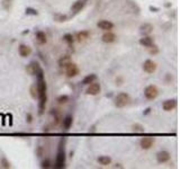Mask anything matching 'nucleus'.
Masks as SVG:
<instances>
[{
    "mask_svg": "<svg viewBox=\"0 0 180 169\" xmlns=\"http://www.w3.org/2000/svg\"><path fill=\"white\" fill-rule=\"evenodd\" d=\"M153 25L150 24V23H144L140 26V33L142 35H150L151 33L153 32Z\"/></svg>",
    "mask_w": 180,
    "mask_h": 169,
    "instance_id": "nucleus-12",
    "label": "nucleus"
},
{
    "mask_svg": "<svg viewBox=\"0 0 180 169\" xmlns=\"http://www.w3.org/2000/svg\"><path fill=\"white\" fill-rule=\"evenodd\" d=\"M157 160H158V162L159 163L167 162V161L170 160V153H169L168 151H164V150L160 151L159 153L157 154Z\"/></svg>",
    "mask_w": 180,
    "mask_h": 169,
    "instance_id": "nucleus-14",
    "label": "nucleus"
},
{
    "mask_svg": "<svg viewBox=\"0 0 180 169\" xmlns=\"http://www.w3.org/2000/svg\"><path fill=\"white\" fill-rule=\"evenodd\" d=\"M139 43L142 45V46L149 49L154 44V39L153 37H151V36H149V35H144L142 39H140Z\"/></svg>",
    "mask_w": 180,
    "mask_h": 169,
    "instance_id": "nucleus-10",
    "label": "nucleus"
},
{
    "mask_svg": "<svg viewBox=\"0 0 180 169\" xmlns=\"http://www.w3.org/2000/svg\"><path fill=\"white\" fill-rule=\"evenodd\" d=\"M18 52H19L21 56L27 58V56H30V53H32V49L25 44H21V45H19V48H18Z\"/></svg>",
    "mask_w": 180,
    "mask_h": 169,
    "instance_id": "nucleus-15",
    "label": "nucleus"
},
{
    "mask_svg": "<svg viewBox=\"0 0 180 169\" xmlns=\"http://www.w3.org/2000/svg\"><path fill=\"white\" fill-rule=\"evenodd\" d=\"M89 35H90V34H89L88 31H81V32H79L77 34V39L79 42L85 41V40L89 39Z\"/></svg>",
    "mask_w": 180,
    "mask_h": 169,
    "instance_id": "nucleus-23",
    "label": "nucleus"
},
{
    "mask_svg": "<svg viewBox=\"0 0 180 169\" xmlns=\"http://www.w3.org/2000/svg\"><path fill=\"white\" fill-rule=\"evenodd\" d=\"M42 168H45V169H48L51 167V161L50 159H45V160L42 161V165H41Z\"/></svg>",
    "mask_w": 180,
    "mask_h": 169,
    "instance_id": "nucleus-30",
    "label": "nucleus"
},
{
    "mask_svg": "<svg viewBox=\"0 0 180 169\" xmlns=\"http://www.w3.org/2000/svg\"><path fill=\"white\" fill-rule=\"evenodd\" d=\"M72 123H73V119H72V116L71 115L65 116L64 119H63V122H62L63 129H64V130H69V129L72 126Z\"/></svg>",
    "mask_w": 180,
    "mask_h": 169,
    "instance_id": "nucleus-19",
    "label": "nucleus"
},
{
    "mask_svg": "<svg viewBox=\"0 0 180 169\" xmlns=\"http://www.w3.org/2000/svg\"><path fill=\"white\" fill-rule=\"evenodd\" d=\"M123 82H124V79H123V77H117V78H116V85H117V86H121V85H123Z\"/></svg>",
    "mask_w": 180,
    "mask_h": 169,
    "instance_id": "nucleus-35",
    "label": "nucleus"
},
{
    "mask_svg": "<svg viewBox=\"0 0 180 169\" xmlns=\"http://www.w3.org/2000/svg\"><path fill=\"white\" fill-rule=\"evenodd\" d=\"M88 88H87L86 90V94H88V95H91V96H96L98 95L99 92H100L101 90V87H100V83L98 82H91L90 85H88Z\"/></svg>",
    "mask_w": 180,
    "mask_h": 169,
    "instance_id": "nucleus-8",
    "label": "nucleus"
},
{
    "mask_svg": "<svg viewBox=\"0 0 180 169\" xmlns=\"http://www.w3.org/2000/svg\"><path fill=\"white\" fill-rule=\"evenodd\" d=\"M101 40L105 43H113V42L116 41V35L114 33H112L110 31H107L103 36H101Z\"/></svg>",
    "mask_w": 180,
    "mask_h": 169,
    "instance_id": "nucleus-16",
    "label": "nucleus"
},
{
    "mask_svg": "<svg viewBox=\"0 0 180 169\" xmlns=\"http://www.w3.org/2000/svg\"><path fill=\"white\" fill-rule=\"evenodd\" d=\"M150 49V53L151 54H157L158 52H159V50H158V46L157 45H152V46H151V48H149Z\"/></svg>",
    "mask_w": 180,
    "mask_h": 169,
    "instance_id": "nucleus-34",
    "label": "nucleus"
},
{
    "mask_svg": "<svg viewBox=\"0 0 180 169\" xmlns=\"http://www.w3.org/2000/svg\"><path fill=\"white\" fill-rule=\"evenodd\" d=\"M158 95H159V90H158V88L155 86L150 85V86L145 87L144 96L146 99H149V101H153V99H155V98L158 97Z\"/></svg>",
    "mask_w": 180,
    "mask_h": 169,
    "instance_id": "nucleus-4",
    "label": "nucleus"
},
{
    "mask_svg": "<svg viewBox=\"0 0 180 169\" xmlns=\"http://www.w3.org/2000/svg\"><path fill=\"white\" fill-rule=\"evenodd\" d=\"M54 17H55V19L58 21H67V18H68V16L67 15H60V14H58V15H55Z\"/></svg>",
    "mask_w": 180,
    "mask_h": 169,
    "instance_id": "nucleus-32",
    "label": "nucleus"
},
{
    "mask_svg": "<svg viewBox=\"0 0 180 169\" xmlns=\"http://www.w3.org/2000/svg\"><path fill=\"white\" fill-rule=\"evenodd\" d=\"M26 71H27V73L30 74V76H36L39 71H42V69H41V67H39V62L33 61V62H30V64L26 67Z\"/></svg>",
    "mask_w": 180,
    "mask_h": 169,
    "instance_id": "nucleus-7",
    "label": "nucleus"
},
{
    "mask_svg": "<svg viewBox=\"0 0 180 169\" xmlns=\"http://www.w3.org/2000/svg\"><path fill=\"white\" fill-rule=\"evenodd\" d=\"M83 7H85V0H77V1L71 6V12H73L74 14H77V12H79Z\"/></svg>",
    "mask_w": 180,
    "mask_h": 169,
    "instance_id": "nucleus-17",
    "label": "nucleus"
},
{
    "mask_svg": "<svg viewBox=\"0 0 180 169\" xmlns=\"http://www.w3.org/2000/svg\"><path fill=\"white\" fill-rule=\"evenodd\" d=\"M63 41L67 42L68 44H72V43H73V41H74L73 35H72V34H65V35L63 36Z\"/></svg>",
    "mask_w": 180,
    "mask_h": 169,
    "instance_id": "nucleus-27",
    "label": "nucleus"
},
{
    "mask_svg": "<svg viewBox=\"0 0 180 169\" xmlns=\"http://www.w3.org/2000/svg\"><path fill=\"white\" fill-rule=\"evenodd\" d=\"M130 103V96L126 92H121L115 97V106L118 108H123Z\"/></svg>",
    "mask_w": 180,
    "mask_h": 169,
    "instance_id": "nucleus-3",
    "label": "nucleus"
},
{
    "mask_svg": "<svg viewBox=\"0 0 180 169\" xmlns=\"http://www.w3.org/2000/svg\"><path fill=\"white\" fill-rule=\"evenodd\" d=\"M65 73H67V76L70 78L78 76V74H79V68H78V65L76 64V63L70 62L67 67H65Z\"/></svg>",
    "mask_w": 180,
    "mask_h": 169,
    "instance_id": "nucleus-5",
    "label": "nucleus"
},
{
    "mask_svg": "<svg viewBox=\"0 0 180 169\" xmlns=\"http://www.w3.org/2000/svg\"><path fill=\"white\" fill-rule=\"evenodd\" d=\"M114 167H115V168H117V167L118 168H122V166L119 165V163H116V166H114Z\"/></svg>",
    "mask_w": 180,
    "mask_h": 169,
    "instance_id": "nucleus-38",
    "label": "nucleus"
},
{
    "mask_svg": "<svg viewBox=\"0 0 180 169\" xmlns=\"http://www.w3.org/2000/svg\"><path fill=\"white\" fill-rule=\"evenodd\" d=\"M97 161L100 163L101 166H108V165L112 163V158L108 157V156H100L97 159Z\"/></svg>",
    "mask_w": 180,
    "mask_h": 169,
    "instance_id": "nucleus-20",
    "label": "nucleus"
},
{
    "mask_svg": "<svg viewBox=\"0 0 180 169\" xmlns=\"http://www.w3.org/2000/svg\"><path fill=\"white\" fill-rule=\"evenodd\" d=\"M154 138H151V137H145V138H142L141 141H140V145H141L142 149L144 150H149L153 147L154 144Z\"/></svg>",
    "mask_w": 180,
    "mask_h": 169,
    "instance_id": "nucleus-9",
    "label": "nucleus"
},
{
    "mask_svg": "<svg viewBox=\"0 0 180 169\" xmlns=\"http://www.w3.org/2000/svg\"><path fill=\"white\" fill-rule=\"evenodd\" d=\"M1 167H3V168H10V163L7 161V159L6 158H3L2 160H1Z\"/></svg>",
    "mask_w": 180,
    "mask_h": 169,
    "instance_id": "nucleus-33",
    "label": "nucleus"
},
{
    "mask_svg": "<svg viewBox=\"0 0 180 169\" xmlns=\"http://www.w3.org/2000/svg\"><path fill=\"white\" fill-rule=\"evenodd\" d=\"M30 95H32L33 98H39V88H37V85H33L30 87Z\"/></svg>",
    "mask_w": 180,
    "mask_h": 169,
    "instance_id": "nucleus-25",
    "label": "nucleus"
},
{
    "mask_svg": "<svg viewBox=\"0 0 180 169\" xmlns=\"http://www.w3.org/2000/svg\"><path fill=\"white\" fill-rule=\"evenodd\" d=\"M58 101L59 104H65L69 101V96L68 95H61L59 98H58Z\"/></svg>",
    "mask_w": 180,
    "mask_h": 169,
    "instance_id": "nucleus-29",
    "label": "nucleus"
},
{
    "mask_svg": "<svg viewBox=\"0 0 180 169\" xmlns=\"http://www.w3.org/2000/svg\"><path fill=\"white\" fill-rule=\"evenodd\" d=\"M25 12H26V15H32V16H37L39 15V12H37L36 9H34V8H30V7L26 8Z\"/></svg>",
    "mask_w": 180,
    "mask_h": 169,
    "instance_id": "nucleus-28",
    "label": "nucleus"
},
{
    "mask_svg": "<svg viewBox=\"0 0 180 169\" xmlns=\"http://www.w3.org/2000/svg\"><path fill=\"white\" fill-rule=\"evenodd\" d=\"M150 10H151V12H159V8H157V7L150 6Z\"/></svg>",
    "mask_w": 180,
    "mask_h": 169,
    "instance_id": "nucleus-37",
    "label": "nucleus"
},
{
    "mask_svg": "<svg viewBox=\"0 0 180 169\" xmlns=\"http://www.w3.org/2000/svg\"><path fill=\"white\" fill-rule=\"evenodd\" d=\"M132 130H133V132H135V133H143L144 132V126L141 124H139V123H135V124L132 126Z\"/></svg>",
    "mask_w": 180,
    "mask_h": 169,
    "instance_id": "nucleus-24",
    "label": "nucleus"
},
{
    "mask_svg": "<svg viewBox=\"0 0 180 169\" xmlns=\"http://www.w3.org/2000/svg\"><path fill=\"white\" fill-rule=\"evenodd\" d=\"M97 26L98 28H100V30L105 31V32H107V31H112L113 28H114V24H113L112 21H100L97 23Z\"/></svg>",
    "mask_w": 180,
    "mask_h": 169,
    "instance_id": "nucleus-13",
    "label": "nucleus"
},
{
    "mask_svg": "<svg viewBox=\"0 0 180 169\" xmlns=\"http://www.w3.org/2000/svg\"><path fill=\"white\" fill-rule=\"evenodd\" d=\"M35 37H36V41H37V43H39V44H45V43H46V41H47L45 33L42 32V31L36 32Z\"/></svg>",
    "mask_w": 180,
    "mask_h": 169,
    "instance_id": "nucleus-18",
    "label": "nucleus"
},
{
    "mask_svg": "<svg viewBox=\"0 0 180 169\" xmlns=\"http://www.w3.org/2000/svg\"><path fill=\"white\" fill-rule=\"evenodd\" d=\"M1 5H2V8L5 10H10L12 6V0H2Z\"/></svg>",
    "mask_w": 180,
    "mask_h": 169,
    "instance_id": "nucleus-26",
    "label": "nucleus"
},
{
    "mask_svg": "<svg viewBox=\"0 0 180 169\" xmlns=\"http://www.w3.org/2000/svg\"><path fill=\"white\" fill-rule=\"evenodd\" d=\"M37 77V88H39V113H43L45 108V104H46V82L44 80V74H43V70L39 71L36 74Z\"/></svg>",
    "mask_w": 180,
    "mask_h": 169,
    "instance_id": "nucleus-1",
    "label": "nucleus"
},
{
    "mask_svg": "<svg viewBox=\"0 0 180 169\" xmlns=\"http://www.w3.org/2000/svg\"><path fill=\"white\" fill-rule=\"evenodd\" d=\"M96 79H97V76H96V74H95V73L88 74V76H86V77L83 78L82 85H90V83H91V82L96 81Z\"/></svg>",
    "mask_w": 180,
    "mask_h": 169,
    "instance_id": "nucleus-21",
    "label": "nucleus"
},
{
    "mask_svg": "<svg viewBox=\"0 0 180 169\" xmlns=\"http://www.w3.org/2000/svg\"><path fill=\"white\" fill-rule=\"evenodd\" d=\"M70 62H71V58L69 55H65V56H62V58L59 60V65L61 68H65Z\"/></svg>",
    "mask_w": 180,
    "mask_h": 169,
    "instance_id": "nucleus-22",
    "label": "nucleus"
},
{
    "mask_svg": "<svg viewBox=\"0 0 180 169\" xmlns=\"http://www.w3.org/2000/svg\"><path fill=\"white\" fill-rule=\"evenodd\" d=\"M64 167H65V153H64V149H62V142H61L59 153L56 156L55 163H54V168L62 169L64 168Z\"/></svg>",
    "mask_w": 180,
    "mask_h": 169,
    "instance_id": "nucleus-2",
    "label": "nucleus"
},
{
    "mask_svg": "<svg viewBox=\"0 0 180 169\" xmlns=\"http://www.w3.org/2000/svg\"><path fill=\"white\" fill-rule=\"evenodd\" d=\"M52 114L54 115V120H55V124H58L61 120V116H60V113L56 112V110H52Z\"/></svg>",
    "mask_w": 180,
    "mask_h": 169,
    "instance_id": "nucleus-31",
    "label": "nucleus"
},
{
    "mask_svg": "<svg viewBox=\"0 0 180 169\" xmlns=\"http://www.w3.org/2000/svg\"><path fill=\"white\" fill-rule=\"evenodd\" d=\"M143 70H144L146 73H150V74L153 73V72L157 70V63L151 59L145 60L144 63H143Z\"/></svg>",
    "mask_w": 180,
    "mask_h": 169,
    "instance_id": "nucleus-6",
    "label": "nucleus"
},
{
    "mask_svg": "<svg viewBox=\"0 0 180 169\" xmlns=\"http://www.w3.org/2000/svg\"><path fill=\"white\" fill-rule=\"evenodd\" d=\"M177 106V101L176 99H168V101H164L162 104V108L165 112H170V110H174Z\"/></svg>",
    "mask_w": 180,
    "mask_h": 169,
    "instance_id": "nucleus-11",
    "label": "nucleus"
},
{
    "mask_svg": "<svg viewBox=\"0 0 180 169\" xmlns=\"http://www.w3.org/2000/svg\"><path fill=\"white\" fill-rule=\"evenodd\" d=\"M26 121L28 122V123H30V122L33 121V116H32V114H30V113L27 114V116H26Z\"/></svg>",
    "mask_w": 180,
    "mask_h": 169,
    "instance_id": "nucleus-36",
    "label": "nucleus"
}]
</instances>
